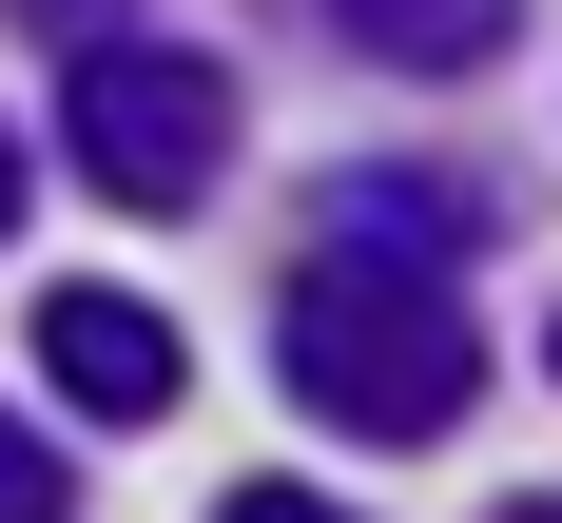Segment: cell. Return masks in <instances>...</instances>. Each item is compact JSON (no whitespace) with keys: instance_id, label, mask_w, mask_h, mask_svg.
I'll return each instance as SVG.
<instances>
[{"instance_id":"9c48e42d","label":"cell","mask_w":562,"mask_h":523,"mask_svg":"<svg viewBox=\"0 0 562 523\" xmlns=\"http://www.w3.org/2000/svg\"><path fill=\"white\" fill-rule=\"evenodd\" d=\"M505 523H562V504H505Z\"/></svg>"},{"instance_id":"3957f363","label":"cell","mask_w":562,"mask_h":523,"mask_svg":"<svg viewBox=\"0 0 562 523\" xmlns=\"http://www.w3.org/2000/svg\"><path fill=\"white\" fill-rule=\"evenodd\" d=\"M40 368H58V407L156 427V407H175V310H156V291H116V272H78V291L40 310Z\"/></svg>"},{"instance_id":"8992f818","label":"cell","mask_w":562,"mask_h":523,"mask_svg":"<svg viewBox=\"0 0 562 523\" xmlns=\"http://www.w3.org/2000/svg\"><path fill=\"white\" fill-rule=\"evenodd\" d=\"M214 523H349V504H311V485H233Z\"/></svg>"},{"instance_id":"7a4b0ae2","label":"cell","mask_w":562,"mask_h":523,"mask_svg":"<svg viewBox=\"0 0 562 523\" xmlns=\"http://www.w3.org/2000/svg\"><path fill=\"white\" fill-rule=\"evenodd\" d=\"M58 156L98 174L116 214H194L233 156V78L175 39H78V78H58Z\"/></svg>"},{"instance_id":"ba28073f","label":"cell","mask_w":562,"mask_h":523,"mask_svg":"<svg viewBox=\"0 0 562 523\" xmlns=\"http://www.w3.org/2000/svg\"><path fill=\"white\" fill-rule=\"evenodd\" d=\"M0 232H20V136H0Z\"/></svg>"},{"instance_id":"277c9868","label":"cell","mask_w":562,"mask_h":523,"mask_svg":"<svg viewBox=\"0 0 562 523\" xmlns=\"http://www.w3.org/2000/svg\"><path fill=\"white\" fill-rule=\"evenodd\" d=\"M369 58H407V78H485V58L524 39V0H330Z\"/></svg>"},{"instance_id":"30bf717a","label":"cell","mask_w":562,"mask_h":523,"mask_svg":"<svg viewBox=\"0 0 562 523\" xmlns=\"http://www.w3.org/2000/svg\"><path fill=\"white\" fill-rule=\"evenodd\" d=\"M543 349H562V330H543Z\"/></svg>"},{"instance_id":"5b68a950","label":"cell","mask_w":562,"mask_h":523,"mask_svg":"<svg viewBox=\"0 0 562 523\" xmlns=\"http://www.w3.org/2000/svg\"><path fill=\"white\" fill-rule=\"evenodd\" d=\"M0 523H58V446L20 427V407H0Z\"/></svg>"},{"instance_id":"52a82bcc","label":"cell","mask_w":562,"mask_h":523,"mask_svg":"<svg viewBox=\"0 0 562 523\" xmlns=\"http://www.w3.org/2000/svg\"><path fill=\"white\" fill-rule=\"evenodd\" d=\"M20 20H40V39H98V20H116V0H20Z\"/></svg>"},{"instance_id":"6da1fadb","label":"cell","mask_w":562,"mask_h":523,"mask_svg":"<svg viewBox=\"0 0 562 523\" xmlns=\"http://www.w3.org/2000/svg\"><path fill=\"white\" fill-rule=\"evenodd\" d=\"M272 349H291V407H311V427H369V446H427V427H465V388H485L465 291L427 272V232H389V214H349L330 252L291 272Z\"/></svg>"}]
</instances>
